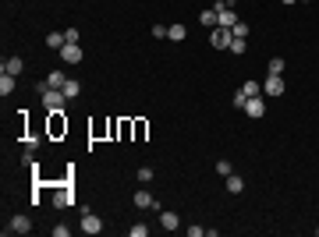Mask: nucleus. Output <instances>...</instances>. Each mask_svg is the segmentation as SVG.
I'll use <instances>...</instances> for the list:
<instances>
[{
    "label": "nucleus",
    "instance_id": "nucleus-27",
    "mask_svg": "<svg viewBox=\"0 0 319 237\" xmlns=\"http://www.w3.org/2000/svg\"><path fill=\"white\" fill-rule=\"evenodd\" d=\"M153 173H156L153 167H142V170H139V181H142V184H149V181H153Z\"/></svg>",
    "mask_w": 319,
    "mask_h": 237
},
{
    "label": "nucleus",
    "instance_id": "nucleus-1",
    "mask_svg": "<svg viewBox=\"0 0 319 237\" xmlns=\"http://www.w3.org/2000/svg\"><path fill=\"white\" fill-rule=\"evenodd\" d=\"M43 99V110H64V103H68V96H64V88H47V92L39 96Z\"/></svg>",
    "mask_w": 319,
    "mask_h": 237
},
{
    "label": "nucleus",
    "instance_id": "nucleus-30",
    "mask_svg": "<svg viewBox=\"0 0 319 237\" xmlns=\"http://www.w3.org/2000/svg\"><path fill=\"white\" fill-rule=\"evenodd\" d=\"M64 39L68 43H78V28H64Z\"/></svg>",
    "mask_w": 319,
    "mask_h": 237
},
{
    "label": "nucleus",
    "instance_id": "nucleus-21",
    "mask_svg": "<svg viewBox=\"0 0 319 237\" xmlns=\"http://www.w3.org/2000/svg\"><path fill=\"white\" fill-rule=\"evenodd\" d=\"M241 92H245V96H263V85L259 82H245V85H241Z\"/></svg>",
    "mask_w": 319,
    "mask_h": 237
},
{
    "label": "nucleus",
    "instance_id": "nucleus-8",
    "mask_svg": "<svg viewBox=\"0 0 319 237\" xmlns=\"http://www.w3.org/2000/svg\"><path fill=\"white\" fill-rule=\"evenodd\" d=\"M245 113H248V117H263V113H266L263 96H248V99H245Z\"/></svg>",
    "mask_w": 319,
    "mask_h": 237
},
{
    "label": "nucleus",
    "instance_id": "nucleus-6",
    "mask_svg": "<svg viewBox=\"0 0 319 237\" xmlns=\"http://www.w3.org/2000/svg\"><path fill=\"white\" fill-rule=\"evenodd\" d=\"M231 28H213V36H209V43H213V50H227L231 46Z\"/></svg>",
    "mask_w": 319,
    "mask_h": 237
},
{
    "label": "nucleus",
    "instance_id": "nucleus-26",
    "mask_svg": "<svg viewBox=\"0 0 319 237\" xmlns=\"http://www.w3.org/2000/svg\"><path fill=\"white\" fill-rule=\"evenodd\" d=\"M270 75H284V61H280V57H273V61H270Z\"/></svg>",
    "mask_w": 319,
    "mask_h": 237
},
{
    "label": "nucleus",
    "instance_id": "nucleus-12",
    "mask_svg": "<svg viewBox=\"0 0 319 237\" xmlns=\"http://www.w3.org/2000/svg\"><path fill=\"white\" fill-rule=\"evenodd\" d=\"M0 71H7V75H14V78H18L22 71H25V61H22V57H7V61H4V67H0Z\"/></svg>",
    "mask_w": 319,
    "mask_h": 237
},
{
    "label": "nucleus",
    "instance_id": "nucleus-22",
    "mask_svg": "<svg viewBox=\"0 0 319 237\" xmlns=\"http://www.w3.org/2000/svg\"><path fill=\"white\" fill-rule=\"evenodd\" d=\"M248 32H252V28H248L245 22H238V25L231 28V36H234V39H248Z\"/></svg>",
    "mask_w": 319,
    "mask_h": 237
},
{
    "label": "nucleus",
    "instance_id": "nucleus-11",
    "mask_svg": "<svg viewBox=\"0 0 319 237\" xmlns=\"http://www.w3.org/2000/svg\"><path fill=\"white\" fill-rule=\"evenodd\" d=\"M160 227L163 230H177L181 223H177V213L174 209H160Z\"/></svg>",
    "mask_w": 319,
    "mask_h": 237
},
{
    "label": "nucleus",
    "instance_id": "nucleus-20",
    "mask_svg": "<svg viewBox=\"0 0 319 237\" xmlns=\"http://www.w3.org/2000/svg\"><path fill=\"white\" fill-rule=\"evenodd\" d=\"M64 82H68V78H64V71H50V78H47L50 88H64Z\"/></svg>",
    "mask_w": 319,
    "mask_h": 237
},
{
    "label": "nucleus",
    "instance_id": "nucleus-9",
    "mask_svg": "<svg viewBox=\"0 0 319 237\" xmlns=\"http://www.w3.org/2000/svg\"><path fill=\"white\" fill-rule=\"evenodd\" d=\"M82 230H85V234H99V230H103V219H99L96 213H82Z\"/></svg>",
    "mask_w": 319,
    "mask_h": 237
},
{
    "label": "nucleus",
    "instance_id": "nucleus-18",
    "mask_svg": "<svg viewBox=\"0 0 319 237\" xmlns=\"http://www.w3.org/2000/svg\"><path fill=\"white\" fill-rule=\"evenodd\" d=\"M53 202L60 205V209H64V205H71V202H74V198H71V184H68V188H60V191H57V198H53Z\"/></svg>",
    "mask_w": 319,
    "mask_h": 237
},
{
    "label": "nucleus",
    "instance_id": "nucleus-5",
    "mask_svg": "<svg viewBox=\"0 0 319 237\" xmlns=\"http://www.w3.org/2000/svg\"><path fill=\"white\" fill-rule=\"evenodd\" d=\"M68 131V121H64V110H50V135L60 138Z\"/></svg>",
    "mask_w": 319,
    "mask_h": 237
},
{
    "label": "nucleus",
    "instance_id": "nucleus-4",
    "mask_svg": "<svg viewBox=\"0 0 319 237\" xmlns=\"http://www.w3.org/2000/svg\"><path fill=\"white\" fill-rule=\"evenodd\" d=\"M7 230H11V234H28V230H32V216H28V213H18V216H11Z\"/></svg>",
    "mask_w": 319,
    "mask_h": 237
},
{
    "label": "nucleus",
    "instance_id": "nucleus-10",
    "mask_svg": "<svg viewBox=\"0 0 319 237\" xmlns=\"http://www.w3.org/2000/svg\"><path fill=\"white\" fill-rule=\"evenodd\" d=\"M135 205H139V209H160V202L149 195L146 188H142V191H135Z\"/></svg>",
    "mask_w": 319,
    "mask_h": 237
},
{
    "label": "nucleus",
    "instance_id": "nucleus-29",
    "mask_svg": "<svg viewBox=\"0 0 319 237\" xmlns=\"http://www.w3.org/2000/svg\"><path fill=\"white\" fill-rule=\"evenodd\" d=\"M167 28H171V25H153V36L156 39H167Z\"/></svg>",
    "mask_w": 319,
    "mask_h": 237
},
{
    "label": "nucleus",
    "instance_id": "nucleus-3",
    "mask_svg": "<svg viewBox=\"0 0 319 237\" xmlns=\"http://www.w3.org/2000/svg\"><path fill=\"white\" fill-rule=\"evenodd\" d=\"M284 88H287L284 75H270V78L263 82V92H266V96H273V99H277V96H284Z\"/></svg>",
    "mask_w": 319,
    "mask_h": 237
},
{
    "label": "nucleus",
    "instance_id": "nucleus-15",
    "mask_svg": "<svg viewBox=\"0 0 319 237\" xmlns=\"http://www.w3.org/2000/svg\"><path fill=\"white\" fill-rule=\"evenodd\" d=\"M199 22H202L206 28H217V25H220V18H217V7H206V11L199 14Z\"/></svg>",
    "mask_w": 319,
    "mask_h": 237
},
{
    "label": "nucleus",
    "instance_id": "nucleus-17",
    "mask_svg": "<svg viewBox=\"0 0 319 237\" xmlns=\"http://www.w3.org/2000/svg\"><path fill=\"white\" fill-rule=\"evenodd\" d=\"M185 36H188V28H185V25H171V28H167V39H174V43H181Z\"/></svg>",
    "mask_w": 319,
    "mask_h": 237
},
{
    "label": "nucleus",
    "instance_id": "nucleus-23",
    "mask_svg": "<svg viewBox=\"0 0 319 237\" xmlns=\"http://www.w3.org/2000/svg\"><path fill=\"white\" fill-rule=\"evenodd\" d=\"M131 135L142 142V138H146V121H131Z\"/></svg>",
    "mask_w": 319,
    "mask_h": 237
},
{
    "label": "nucleus",
    "instance_id": "nucleus-24",
    "mask_svg": "<svg viewBox=\"0 0 319 237\" xmlns=\"http://www.w3.org/2000/svg\"><path fill=\"white\" fill-rule=\"evenodd\" d=\"M227 50H231V53H245L248 43H245V39H231V46H227Z\"/></svg>",
    "mask_w": 319,
    "mask_h": 237
},
{
    "label": "nucleus",
    "instance_id": "nucleus-31",
    "mask_svg": "<svg viewBox=\"0 0 319 237\" xmlns=\"http://www.w3.org/2000/svg\"><path fill=\"white\" fill-rule=\"evenodd\" d=\"M245 99H248L245 92H234V107H238V110H245Z\"/></svg>",
    "mask_w": 319,
    "mask_h": 237
},
{
    "label": "nucleus",
    "instance_id": "nucleus-32",
    "mask_svg": "<svg viewBox=\"0 0 319 237\" xmlns=\"http://www.w3.org/2000/svg\"><path fill=\"white\" fill-rule=\"evenodd\" d=\"M280 4H298V0H280Z\"/></svg>",
    "mask_w": 319,
    "mask_h": 237
},
{
    "label": "nucleus",
    "instance_id": "nucleus-2",
    "mask_svg": "<svg viewBox=\"0 0 319 237\" xmlns=\"http://www.w3.org/2000/svg\"><path fill=\"white\" fill-rule=\"evenodd\" d=\"M217 18H220L217 28H234L238 25V14H234V7L227 4V0H217Z\"/></svg>",
    "mask_w": 319,
    "mask_h": 237
},
{
    "label": "nucleus",
    "instance_id": "nucleus-13",
    "mask_svg": "<svg viewBox=\"0 0 319 237\" xmlns=\"http://www.w3.org/2000/svg\"><path fill=\"white\" fill-rule=\"evenodd\" d=\"M14 88H18V82H14V75H7V71H0V96H11Z\"/></svg>",
    "mask_w": 319,
    "mask_h": 237
},
{
    "label": "nucleus",
    "instance_id": "nucleus-28",
    "mask_svg": "<svg viewBox=\"0 0 319 237\" xmlns=\"http://www.w3.org/2000/svg\"><path fill=\"white\" fill-rule=\"evenodd\" d=\"M146 234H149L146 223H135V227H131V237H146Z\"/></svg>",
    "mask_w": 319,
    "mask_h": 237
},
{
    "label": "nucleus",
    "instance_id": "nucleus-16",
    "mask_svg": "<svg viewBox=\"0 0 319 237\" xmlns=\"http://www.w3.org/2000/svg\"><path fill=\"white\" fill-rule=\"evenodd\" d=\"M78 92H82V82L68 78V82H64V96H68V99H78Z\"/></svg>",
    "mask_w": 319,
    "mask_h": 237
},
{
    "label": "nucleus",
    "instance_id": "nucleus-7",
    "mask_svg": "<svg viewBox=\"0 0 319 237\" xmlns=\"http://www.w3.org/2000/svg\"><path fill=\"white\" fill-rule=\"evenodd\" d=\"M60 57H64V64H78L82 61V46L78 43H64V46H60Z\"/></svg>",
    "mask_w": 319,
    "mask_h": 237
},
{
    "label": "nucleus",
    "instance_id": "nucleus-19",
    "mask_svg": "<svg viewBox=\"0 0 319 237\" xmlns=\"http://www.w3.org/2000/svg\"><path fill=\"white\" fill-rule=\"evenodd\" d=\"M64 43H68V39H64V32H50V36H47V46H50V50H60Z\"/></svg>",
    "mask_w": 319,
    "mask_h": 237
},
{
    "label": "nucleus",
    "instance_id": "nucleus-33",
    "mask_svg": "<svg viewBox=\"0 0 319 237\" xmlns=\"http://www.w3.org/2000/svg\"><path fill=\"white\" fill-rule=\"evenodd\" d=\"M298 4H301V0H298Z\"/></svg>",
    "mask_w": 319,
    "mask_h": 237
},
{
    "label": "nucleus",
    "instance_id": "nucleus-25",
    "mask_svg": "<svg viewBox=\"0 0 319 237\" xmlns=\"http://www.w3.org/2000/svg\"><path fill=\"white\" fill-rule=\"evenodd\" d=\"M217 173H220V177H231V173H234V167H231L227 159H220V163H217Z\"/></svg>",
    "mask_w": 319,
    "mask_h": 237
},
{
    "label": "nucleus",
    "instance_id": "nucleus-14",
    "mask_svg": "<svg viewBox=\"0 0 319 237\" xmlns=\"http://www.w3.org/2000/svg\"><path fill=\"white\" fill-rule=\"evenodd\" d=\"M223 181H227V191H231V195H241V191H245V177L231 173V177H223Z\"/></svg>",
    "mask_w": 319,
    "mask_h": 237
}]
</instances>
